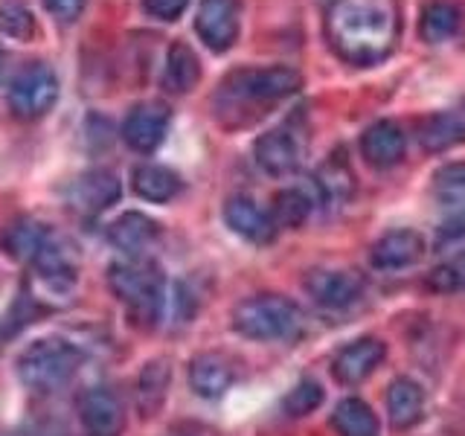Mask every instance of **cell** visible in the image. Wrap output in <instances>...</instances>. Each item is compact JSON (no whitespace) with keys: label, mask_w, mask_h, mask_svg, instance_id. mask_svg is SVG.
<instances>
[{"label":"cell","mask_w":465,"mask_h":436,"mask_svg":"<svg viewBox=\"0 0 465 436\" xmlns=\"http://www.w3.org/2000/svg\"><path fill=\"white\" fill-rule=\"evenodd\" d=\"M334 55L355 67L387 62L401 38V9L396 0H331L323 18Z\"/></svg>","instance_id":"6da1fadb"},{"label":"cell","mask_w":465,"mask_h":436,"mask_svg":"<svg viewBox=\"0 0 465 436\" xmlns=\"http://www.w3.org/2000/svg\"><path fill=\"white\" fill-rule=\"evenodd\" d=\"M302 76L288 64L239 67L224 76L213 96V114L224 128H247L262 120L273 105L294 96Z\"/></svg>","instance_id":"7a4b0ae2"},{"label":"cell","mask_w":465,"mask_h":436,"mask_svg":"<svg viewBox=\"0 0 465 436\" xmlns=\"http://www.w3.org/2000/svg\"><path fill=\"white\" fill-rule=\"evenodd\" d=\"M108 285L131 320L143 329H154L166 309V280L149 259H125L108 271Z\"/></svg>","instance_id":"3957f363"},{"label":"cell","mask_w":465,"mask_h":436,"mask_svg":"<svg viewBox=\"0 0 465 436\" xmlns=\"http://www.w3.org/2000/svg\"><path fill=\"white\" fill-rule=\"evenodd\" d=\"M232 329L247 341H297L305 332V317L294 300L256 294L232 309Z\"/></svg>","instance_id":"277c9868"},{"label":"cell","mask_w":465,"mask_h":436,"mask_svg":"<svg viewBox=\"0 0 465 436\" xmlns=\"http://www.w3.org/2000/svg\"><path fill=\"white\" fill-rule=\"evenodd\" d=\"M82 352L62 338H41L24 349L18 358L21 382L35 392H53L67 384L73 372L79 370Z\"/></svg>","instance_id":"5b68a950"},{"label":"cell","mask_w":465,"mask_h":436,"mask_svg":"<svg viewBox=\"0 0 465 436\" xmlns=\"http://www.w3.org/2000/svg\"><path fill=\"white\" fill-rule=\"evenodd\" d=\"M9 111L24 123H35L47 116L58 102V76L47 62L26 64L9 84Z\"/></svg>","instance_id":"8992f818"},{"label":"cell","mask_w":465,"mask_h":436,"mask_svg":"<svg viewBox=\"0 0 465 436\" xmlns=\"http://www.w3.org/2000/svg\"><path fill=\"white\" fill-rule=\"evenodd\" d=\"M305 294L317 302L320 309L329 312H343L349 305H355L363 291H367V280L358 271L346 268H317L305 276Z\"/></svg>","instance_id":"52a82bcc"},{"label":"cell","mask_w":465,"mask_h":436,"mask_svg":"<svg viewBox=\"0 0 465 436\" xmlns=\"http://www.w3.org/2000/svg\"><path fill=\"white\" fill-rule=\"evenodd\" d=\"M195 33L213 53H227L242 33V0H201Z\"/></svg>","instance_id":"ba28073f"},{"label":"cell","mask_w":465,"mask_h":436,"mask_svg":"<svg viewBox=\"0 0 465 436\" xmlns=\"http://www.w3.org/2000/svg\"><path fill=\"white\" fill-rule=\"evenodd\" d=\"M76 411L87 436H123L125 431V407L108 387H87L76 401Z\"/></svg>","instance_id":"9c48e42d"},{"label":"cell","mask_w":465,"mask_h":436,"mask_svg":"<svg viewBox=\"0 0 465 436\" xmlns=\"http://www.w3.org/2000/svg\"><path fill=\"white\" fill-rule=\"evenodd\" d=\"M169 120H172V111H169L166 102H157V99L140 102V105H134L125 116L123 140L128 143V149H134L140 154H149L166 140Z\"/></svg>","instance_id":"30bf717a"},{"label":"cell","mask_w":465,"mask_h":436,"mask_svg":"<svg viewBox=\"0 0 465 436\" xmlns=\"http://www.w3.org/2000/svg\"><path fill=\"white\" fill-rule=\"evenodd\" d=\"M123 195L120 178L108 169H87L76 181H70L67 203L82 215H99L114 207Z\"/></svg>","instance_id":"8fae6325"},{"label":"cell","mask_w":465,"mask_h":436,"mask_svg":"<svg viewBox=\"0 0 465 436\" xmlns=\"http://www.w3.org/2000/svg\"><path fill=\"white\" fill-rule=\"evenodd\" d=\"M253 154L256 164L268 174L285 178V174H294L302 164V140L291 128H273L253 143Z\"/></svg>","instance_id":"7c38bea8"},{"label":"cell","mask_w":465,"mask_h":436,"mask_svg":"<svg viewBox=\"0 0 465 436\" xmlns=\"http://www.w3.org/2000/svg\"><path fill=\"white\" fill-rule=\"evenodd\" d=\"M384 355H387L384 341L358 338L352 343H346L341 352L334 355L331 375L346 387H358L361 382H367V378L378 370V363L384 361Z\"/></svg>","instance_id":"4fadbf2b"},{"label":"cell","mask_w":465,"mask_h":436,"mask_svg":"<svg viewBox=\"0 0 465 436\" xmlns=\"http://www.w3.org/2000/svg\"><path fill=\"white\" fill-rule=\"evenodd\" d=\"M224 222L236 236L253 244H271L276 239V230H280L271 210H262L259 203L247 195H232L224 203Z\"/></svg>","instance_id":"5bb4252c"},{"label":"cell","mask_w":465,"mask_h":436,"mask_svg":"<svg viewBox=\"0 0 465 436\" xmlns=\"http://www.w3.org/2000/svg\"><path fill=\"white\" fill-rule=\"evenodd\" d=\"M407 149V137L399 123L378 120L361 134V157L367 160L372 169H392L401 164Z\"/></svg>","instance_id":"9a60e30c"},{"label":"cell","mask_w":465,"mask_h":436,"mask_svg":"<svg viewBox=\"0 0 465 436\" xmlns=\"http://www.w3.org/2000/svg\"><path fill=\"white\" fill-rule=\"evenodd\" d=\"M108 239L116 251H123L128 259H145L160 239V224L145 213H123L108 227Z\"/></svg>","instance_id":"2e32d148"},{"label":"cell","mask_w":465,"mask_h":436,"mask_svg":"<svg viewBox=\"0 0 465 436\" xmlns=\"http://www.w3.org/2000/svg\"><path fill=\"white\" fill-rule=\"evenodd\" d=\"M425 256V239L416 230H390L372 244V265L378 271H401L411 268Z\"/></svg>","instance_id":"e0dca14e"},{"label":"cell","mask_w":465,"mask_h":436,"mask_svg":"<svg viewBox=\"0 0 465 436\" xmlns=\"http://www.w3.org/2000/svg\"><path fill=\"white\" fill-rule=\"evenodd\" d=\"M387 413L396 431H411L425 419V392L413 378H396L387 387Z\"/></svg>","instance_id":"ac0fdd59"},{"label":"cell","mask_w":465,"mask_h":436,"mask_svg":"<svg viewBox=\"0 0 465 436\" xmlns=\"http://www.w3.org/2000/svg\"><path fill=\"white\" fill-rule=\"evenodd\" d=\"M55 239V233L41 224V222H33V218H18V222H12L4 233V247L12 259L18 262H33L47 251V244Z\"/></svg>","instance_id":"d6986e66"},{"label":"cell","mask_w":465,"mask_h":436,"mask_svg":"<svg viewBox=\"0 0 465 436\" xmlns=\"http://www.w3.org/2000/svg\"><path fill=\"white\" fill-rule=\"evenodd\" d=\"M419 137L428 152H448V149H454V145L465 143V102L428 116V120L421 123Z\"/></svg>","instance_id":"ffe728a7"},{"label":"cell","mask_w":465,"mask_h":436,"mask_svg":"<svg viewBox=\"0 0 465 436\" xmlns=\"http://www.w3.org/2000/svg\"><path fill=\"white\" fill-rule=\"evenodd\" d=\"M160 82H163V91H169L174 96L195 91V84L201 82V62L186 41H174L169 47Z\"/></svg>","instance_id":"44dd1931"},{"label":"cell","mask_w":465,"mask_h":436,"mask_svg":"<svg viewBox=\"0 0 465 436\" xmlns=\"http://www.w3.org/2000/svg\"><path fill=\"white\" fill-rule=\"evenodd\" d=\"M189 384L198 392L201 399H218L224 396L232 384V367L230 361L215 355V352H203L193 358L189 363Z\"/></svg>","instance_id":"7402d4cb"},{"label":"cell","mask_w":465,"mask_h":436,"mask_svg":"<svg viewBox=\"0 0 465 436\" xmlns=\"http://www.w3.org/2000/svg\"><path fill=\"white\" fill-rule=\"evenodd\" d=\"M131 183H134V193L143 201H152V203H166L172 198L181 195L183 181L178 172H172L169 166H160V164H143L131 172Z\"/></svg>","instance_id":"603a6c76"},{"label":"cell","mask_w":465,"mask_h":436,"mask_svg":"<svg viewBox=\"0 0 465 436\" xmlns=\"http://www.w3.org/2000/svg\"><path fill=\"white\" fill-rule=\"evenodd\" d=\"M460 29H462V12L457 4H450V0H430V4L421 9L419 35L428 44H445L454 38Z\"/></svg>","instance_id":"cb8c5ba5"},{"label":"cell","mask_w":465,"mask_h":436,"mask_svg":"<svg viewBox=\"0 0 465 436\" xmlns=\"http://www.w3.org/2000/svg\"><path fill=\"white\" fill-rule=\"evenodd\" d=\"M317 189H320V198L326 203H343L352 198L355 193V174L349 169L346 157L338 152L331 154L323 166L317 172Z\"/></svg>","instance_id":"d4e9b609"},{"label":"cell","mask_w":465,"mask_h":436,"mask_svg":"<svg viewBox=\"0 0 465 436\" xmlns=\"http://www.w3.org/2000/svg\"><path fill=\"white\" fill-rule=\"evenodd\" d=\"M169 382H172V370L166 361L145 363L137 378V407L143 416H154L160 411V404L166 401Z\"/></svg>","instance_id":"484cf974"},{"label":"cell","mask_w":465,"mask_h":436,"mask_svg":"<svg viewBox=\"0 0 465 436\" xmlns=\"http://www.w3.org/2000/svg\"><path fill=\"white\" fill-rule=\"evenodd\" d=\"M331 428L338 431V436H378V419L367 401L352 396L334 407Z\"/></svg>","instance_id":"4316f807"},{"label":"cell","mask_w":465,"mask_h":436,"mask_svg":"<svg viewBox=\"0 0 465 436\" xmlns=\"http://www.w3.org/2000/svg\"><path fill=\"white\" fill-rule=\"evenodd\" d=\"M312 198L309 193H302V189L291 186V189H282V193H276L273 198V207H271V215L276 227H288V230H297L305 224V218L312 215Z\"/></svg>","instance_id":"83f0119b"},{"label":"cell","mask_w":465,"mask_h":436,"mask_svg":"<svg viewBox=\"0 0 465 436\" xmlns=\"http://www.w3.org/2000/svg\"><path fill=\"white\" fill-rule=\"evenodd\" d=\"M0 35L15 41H29L35 35V18L18 0H6L0 4Z\"/></svg>","instance_id":"f1b7e54d"},{"label":"cell","mask_w":465,"mask_h":436,"mask_svg":"<svg viewBox=\"0 0 465 436\" xmlns=\"http://www.w3.org/2000/svg\"><path fill=\"white\" fill-rule=\"evenodd\" d=\"M323 404V390H320L317 382H312V378H302L300 384H294L288 390V396L282 399V411L288 416H309L312 411H317V407Z\"/></svg>","instance_id":"f546056e"},{"label":"cell","mask_w":465,"mask_h":436,"mask_svg":"<svg viewBox=\"0 0 465 436\" xmlns=\"http://www.w3.org/2000/svg\"><path fill=\"white\" fill-rule=\"evenodd\" d=\"M433 193L445 203L465 201V160H460V164H448L433 174Z\"/></svg>","instance_id":"4dcf8cb0"},{"label":"cell","mask_w":465,"mask_h":436,"mask_svg":"<svg viewBox=\"0 0 465 436\" xmlns=\"http://www.w3.org/2000/svg\"><path fill=\"white\" fill-rule=\"evenodd\" d=\"M428 288L436 294H454V291L465 288V253L448 259L445 265H436L428 273Z\"/></svg>","instance_id":"1f68e13d"},{"label":"cell","mask_w":465,"mask_h":436,"mask_svg":"<svg viewBox=\"0 0 465 436\" xmlns=\"http://www.w3.org/2000/svg\"><path fill=\"white\" fill-rule=\"evenodd\" d=\"M189 0H143V9L145 15H152L157 21H178L181 15L186 12Z\"/></svg>","instance_id":"d6a6232c"},{"label":"cell","mask_w":465,"mask_h":436,"mask_svg":"<svg viewBox=\"0 0 465 436\" xmlns=\"http://www.w3.org/2000/svg\"><path fill=\"white\" fill-rule=\"evenodd\" d=\"M47 9L58 24H76L79 15L84 12V0H44Z\"/></svg>","instance_id":"836d02e7"},{"label":"cell","mask_w":465,"mask_h":436,"mask_svg":"<svg viewBox=\"0 0 465 436\" xmlns=\"http://www.w3.org/2000/svg\"><path fill=\"white\" fill-rule=\"evenodd\" d=\"M465 236V207L457 210L450 218H445L440 227V242H457Z\"/></svg>","instance_id":"e575fe53"},{"label":"cell","mask_w":465,"mask_h":436,"mask_svg":"<svg viewBox=\"0 0 465 436\" xmlns=\"http://www.w3.org/2000/svg\"><path fill=\"white\" fill-rule=\"evenodd\" d=\"M0 76H4V55H0Z\"/></svg>","instance_id":"d590c367"}]
</instances>
